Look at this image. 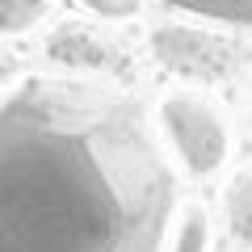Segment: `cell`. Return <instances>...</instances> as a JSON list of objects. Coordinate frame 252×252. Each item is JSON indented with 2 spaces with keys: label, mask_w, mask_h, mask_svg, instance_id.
Listing matches in <instances>:
<instances>
[{
  "label": "cell",
  "mask_w": 252,
  "mask_h": 252,
  "mask_svg": "<svg viewBox=\"0 0 252 252\" xmlns=\"http://www.w3.org/2000/svg\"><path fill=\"white\" fill-rule=\"evenodd\" d=\"M172 202L135 97L38 76L0 101V252H164Z\"/></svg>",
  "instance_id": "6da1fadb"
},
{
  "label": "cell",
  "mask_w": 252,
  "mask_h": 252,
  "mask_svg": "<svg viewBox=\"0 0 252 252\" xmlns=\"http://www.w3.org/2000/svg\"><path fill=\"white\" fill-rule=\"evenodd\" d=\"M160 126L189 177H210L223 168L227 152H231V135H227V122L210 97L168 93L160 101Z\"/></svg>",
  "instance_id": "7a4b0ae2"
},
{
  "label": "cell",
  "mask_w": 252,
  "mask_h": 252,
  "mask_svg": "<svg viewBox=\"0 0 252 252\" xmlns=\"http://www.w3.org/2000/svg\"><path fill=\"white\" fill-rule=\"evenodd\" d=\"M223 223L227 235L244 248H252V164L240 168L223 189Z\"/></svg>",
  "instance_id": "3957f363"
},
{
  "label": "cell",
  "mask_w": 252,
  "mask_h": 252,
  "mask_svg": "<svg viewBox=\"0 0 252 252\" xmlns=\"http://www.w3.org/2000/svg\"><path fill=\"white\" fill-rule=\"evenodd\" d=\"M164 4L193 13V17H206V21H235V26L252 21V0H164Z\"/></svg>",
  "instance_id": "277c9868"
},
{
  "label": "cell",
  "mask_w": 252,
  "mask_h": 252,
  "mask_svg": "<svg viewBox=\"0 0 252 252\" xmlns=\"http://www.w3.org/2000/svg\"><path fill=\"white\" fill-rule=\"evenodd\" d=\"M210 248V219L202 206H189L185 219L177 227V240H172V252H206Z\"/></svg>",
  "instance_id": "5b68a950"
},
{
  "label": "cell",
  "mask_w": 252,
  "mask_h": 252,
  "mask_svg": "<svg viewBox=\"0 0 252 252\" xmlns=\"http://www.w3.org/2000/svg\"><path fill=\"white\" fill-rule=\"evenodd\" d=\"M80 4H89L101 17H130V13H139V0H80Z\"/></svg>",
  "instance_id": "8992f818"
}]
</instances>
